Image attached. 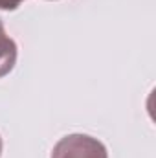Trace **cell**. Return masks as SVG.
<instances>
[{"instance_id": "6da1fadb", "label": "cell", "mask_w": 156, "mask_h": 158, "mask_svg": "<svg viewBox=\"0 0 156 158\" xmlns=\"http://www.w3.org/2000/svg\"><path fill=\"white\" fill-rule=\"evenodd\" d=\"M51 158H109V153L97 138L88 134H68L55 143Z\"/></svg>"}, {"instance_id": "7a4b0ae2", "label": "cell", "mask_w": 156, "mask_h": 158, "mask_svg": "<svg viewBox=\"0 0 156 158\" xmlns=\"http://www.w3.org/2000/svg\"><path fill=\"white\" fill-rule=\"evenodd\" d=\"M17 63V42L11 39L0 20V77L7 76Z\"/></svg>"}, {"instance_id": "3957f363", "label": "cell", "mask_w": 156, "mask_h": 158, "mask_svg": "<svg viewBox=\"0 0 156 158\" xmlns=\"http://www.w3.org/2000/svg\"><path fill=\"white\" fill-rule=\"evenodd\" d=\"M24 0H0V9H6V11H13L17 9Z\"/></svg>"}, {"instance_id": "277c9868", "label": "cell", "mask_w": 156, "mask_h": 158, "mask_svg": "<svg viewBox=\"0 0 156 158\" xmlns=\"http://www.w3.org/2000/svg\"><path fill=\"white\" fill-rule=\"evenodd\" d=\"M0 155H2V138H0Z\"/></svg>"}]
</instances>
